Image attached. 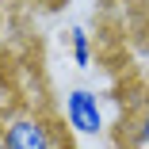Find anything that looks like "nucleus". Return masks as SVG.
Masks as SVG:
<instances>
[{"instance_id": "1", "label": "nucleus", "mask_w": 149, "mask_h": 149, "mask_svg": "<svg viewBox=\"0 0 149 149\" xmlns=\"http://www.w3.org/2000/svg\"><path fill=\"white\" fill-rule=\"evenodd\" d=\"M0 149H69V141L42 115H12L0 130Z\"/></svg>"}, {"instance_id": "4", "label": "nucleus", "mask_w": 149, "mask_h": 149, "mask_svg": "<svg viewBox=\"0 0 149 149\" xmlns=\"http://www.w3.org/2000/svg\"><path fill=\"white\" fill-rule=\"evenodd\" d=\"M130 145L134 149H149V111L130 123Z\"/></svg>"}, {"instance_id": "3", "label": "nucleus", "mask_w": 149, "mask_h": 149, "mask_svg": "<svg viewBox=\"0 0 149 149\" xmlns=\"http://www.w3.org/2000/svg\"><path fill=\"white\" fill-rule=\"evenodd\" d=\"M69 50H73V61L77 65H88V61H92V42H88V31H84V27H73V31H69Z\"/></svg>"}, {"instance_id": "2", "label": "nucleus", "mask_w": 149, "mask_h": 149, "mask_svg": "<svg viewBox=\"0 0 149 149\" xmlns=\"http://www.w3.org/2000/svg\"><path fill=\"white\" fill-rule=\"evenodd\" d=\"M65 123H69L77 134H100V130H103L100 100L88 92V88H73V92L65 96Z\"/></svg>"}]
</instances>
